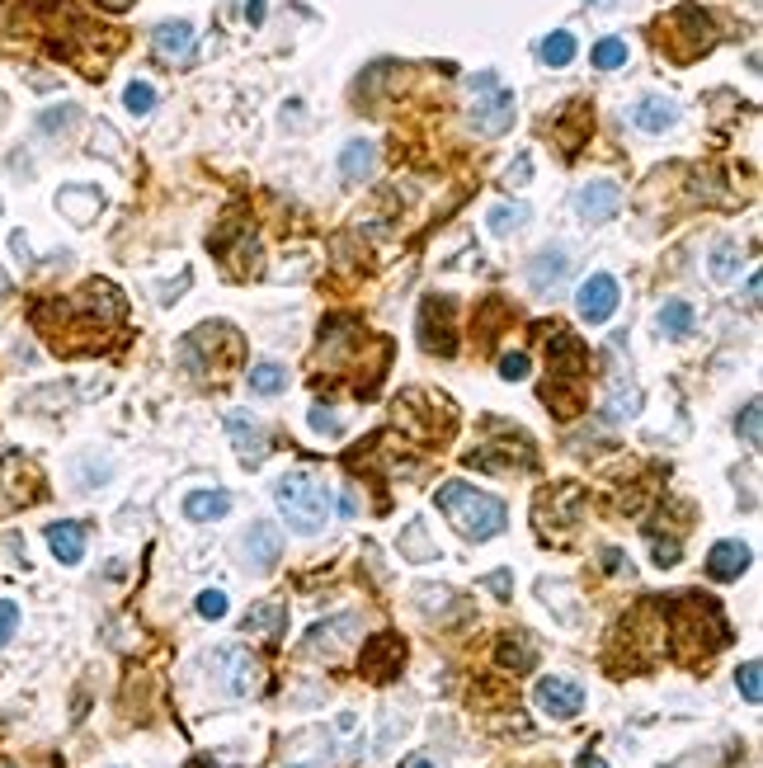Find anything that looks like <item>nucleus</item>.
<instances>
[{
  "label": "nucleus",
  "instance_id": "obj_1",
  "mask_svg": "<svg viewBox=\"0 0 763 768\" xmlns=\"http://www.w3.org/2000/svg\"><path fill=\"white\" fill-rule=\"evenodd\" d=\"M439 509L448 514V524L463 532V538H471V542L500 538L504 524H509V514H504L500 500L486 495V491H476V485H467V481L439 485Z\"/></svg>",
  "mask_w": 763,
  "mask_h": 768
},
{
  "label": "nucleus",
  "instance_id": "obj_2",
  "mask_svg": "<svg viewBox=\"0 0 763 768\" xmlns=\"http://www.w3.org/2000/svg\"><path fill=\"white\" fill-rule=\"evenodd\" d=\"M274 500H278V509H283V519H288V528L301 532V538H316V532L326 528V519H330V505H335L330 485L316 477V472H288V477L274 485Z\"/></svg>",
  "mask_w": 763,
  "mask_h": 768
},
{
  "label": "nucleus",
  "instance_id": "obj_3",
  "mask_svg": "<svg viewBox=\"0 0 763 768\" xmlns=\"http://www.w3.org/2000/svg\"><path fill=\"white\" fill-rule=\"evenodd\" d=\"M471 128L481 137H500L514 128V95L500 85L496 71L471 76Z\"/></svg>",
  "mask_w": 763,
  "mask_h": 768
},
{
  "label": "nucleus",
  "instance_id": "obj_4",
  "mask_svg": "<svg viewBox=\"0 0 763 768\" xmlns=\"http://www.w3.org/2000/svg\"><path fill=\"white\" fill-rule=\"evenodd\" d=\"M217 679L231 698H250V694H260L264 669L246 646H227V651H217Z\"/></svg>",
  "mask_w": 763,
  "mask_h": 768
},
{
  "label": "nucleus",
  "instance_id": "obj_5",
  "mask_svg": "<svg viewBox=\"0 0 763 768\" xmlns=\"http://www.w3.org/2000/svg\"><path fill=\"white\" fill-rule=\"evenodd\" d=\"M453 302L448 297H429L424 311H420V344L429 354H453L457 349V335H453Z\"/></svg>",
  "mask_w": 763,
  "mask_h": 768
},
{
  "label": "nucleus",
  "instance_id": "obj_6",
  "mask_svg": "<svg viewBox=\"0 0 763 768\" xmlns=\"http://www.w3.org/2000/svg\"><path fill=\"white\" fill-rule=\"evenodd\" d=\"M617 297H623L617 278L613 274H594V278H584V284H580L576 307H580V317L590 321V325H603L617 311Z\"/></svg>",
  "mask_w": 763,
  "mask_h": 768
},
{
  "label": "nucleus",
  "instance_id": "obj_7",
  "mask_svg": "<svg viewBox=\"0 0 763 768\" xmlns=\"http://www.w3.org/2000/svg\"><path fill=\"white\" fill-rule=\"evenodd\" d=\"M533 702H537V708H543L547 717L570 721V717H580V708H584V688H580L576 679H537Z\"/></svg>",
  "mask_w": 763,
  "mask_h": 768
},
{
  "label": "nucleus",
  "instance_id": "obj_8",
  "mask_svg": "<svg viewBox=\"0 0 763 768\" xmlns=\"http://www.w3.org/2000/svg\"><path fill=\"white\" fill-rule=\"evenodd\" d=\"M227 434H231V448L236 458H241L246 467H260L269 458V438H264V425L260 420H250L246 411H231L227 415Z\"/></svg>",
  "mask_w": 763,
  "mask_h": 768
},
{
  "label": "nucleus",
  "instance_id": "obj_9",
  "mask_svg": "<svg viewBox=\"0 0 763 768\" xmlns=\"http://www.w3.org/2000/svg\"><path fill=\"white\" fill-rule=\"evenodd\" d=\"M617 203H623V190H617L613 180H590L576 194V208H580L584 222H608V217L617 213Z\"/></svg>",
  "mask_w": 763,
  "mask_h": 768
},
{
  "label": "nucleus",
  "instance_id": "obj_10",
  "mask_svg": "<svg viewBox=\"0 0 763 768\" xmlns=\"http://www.w3.org/2000/svg\"><path fill=\"white\" fill-rule=\"evenodd\" d=\"M151 48L161 61H194V24H184V20H174V24H156V34H151Z\"/></svg>",
  "mask_w": 763,
  "mask_h": 768
},
{
  "label": "nucleus",
  "instance_id": "obj_11",
  "mask_svg": "<svg viewBox=\"0 0 763 768\" xmlns=\"http://www.w3.org/2000/svg\"><path fill=\"white\" fill-rule=\"evenodd\" d=\"M278 557H283V538H278V528L274 524H250L246 532V561L260 575H269L278 566Z\"/></svg>",
  "mask_w": 763,
  "mask_h": 768
},
{
  "label": "nucleus",
  "instance_id": "obj_12",
  "mask_svg": "<svg viewBox=\"0 0 763 768\" xmlns=\"http://www.w3.org/2000/svg\"><path fill=\"white\" fill-rule=\"evenodd\" d=\"M750 571V547L744 542H717L707 552V575L711 580H740Z\"/></svg>",
  "mask_w": 763,
  "mask_h": 768
},
{
  "label": "nucleus",
  "instance_id": "obj_13",
  "mask_svg": "<svg viewBox=\"0 0 763 768\" xmlns=\"http://www.w3.org/2000/svg\"><path fill=\"white\" fill-rule=\"evenodd\" d=\"M631 123L641 133H670L674 123H679V104H670L664 95H646L641 104L631 108Z\"/></svg>",
  "mask_w": 763,
  "mask_h": 768
},
{
  "label": "nucleus",
  "instance_id": "obj_14",
  "mask_svg": "<svg viewBox=\"0 0 763 768\" xmlns=\"http://www.w3.org/2000/svg\"><path fill=\"white\" fill-rule=\"evenodd\" d=\"M401 661H406V646H401V641H396V637H377L373 646L363 651V669H368L377 684H387Z\"/></svg>",
  "mask_w": 763,
  "mask_h": 768
},
{
  "label": "nucleus",
  "instance_id": "obj_15",
  "mask_svg": "<svg viewBox=\"0 0 763 768\" xmlns=\"http://www.w3.org/2000/svg\"><path fill=\"white\" fill-rule=\"evenodd\" d=\"M566 274H570V255H566V250H543V255H533V264H528V284L537 293L561 288Z\"/></svg>",
  "mask_w": 763,
  "mask_h": 768
},
{
  "label": "nucleus",
  "instance_id": "obj_16",
  "mask_svg": "<svg viewBox=\"0 0 763 768\" xmlns=\"http://www.w3.org/2000/svg\"><path fill=\"white\" fill-rule=\"evenodd\" d=\"M57 208L67 213L76 227H86V222H94V213L104 208V194L100 190H81V184H67V190L57 194Z\"/></svg>",
  "mask_w": 763,
  "mask_h": 768
},
{
  "label": "nucleus",
  "instance_id": "obj_17",
  "mask_svg": "<svg viewBox=\"0 0 763 768\" xmlns=\"http://www.w3.org/2000/svg\"><path fill=\"white\" fill-rule=\"evenodd\" d=\"M47 547H53L57 561L76 566V561L86 557V528L81 524H47Z\"/></svg>",
  "mask_w": 763,
  "mask_h": 768
},
{
  "label": "nucleus",
  "instance_id": "obj_18",
  "mask_svg": "<svg viewBox=\"0 0 763 768\" xmlns=\"http://www.w3.org/2000/svg\"><path fill=\"white\" fill-rule=\"evenodd\" d=\"M358 632V618H330V622H316L311 632H307V651H340L344 646V637H354Z\"/></svg>",
  "mask_w": 763,
  "mask_h": 768
},
{
  "label": "nucleus",
  "instance_id": "obj_19",
  "mask_svg": "<svg viewBox=\"0 0 763 768\" xmlns=\"http://www.w3.org/2000/svg\"><path fill=\"white\" fill-rule=\"evenodd\" d=\"M184 514L194 524H213L221 514H231V495L227 491H194V495H184Z\"/></svg>",
  "mask_w": 763,
  "mask_h": 768
},
{
  "label": "nucleus",
  "instance_id": "obj_20",
  "mask_svg": "<svg viewBox=\"0 0 763 768\" xmlns=\"http://www.w3.org/2000/svg\"><path fill=\"white\" fill-rule=\"evenodd\" d=\"M373 161H377V147L358 137V142H349V147L340 151V175H344L349 184H358V180L373 175Z\"/></svg>",
  "mask_w": 763,
  "mask_h": 768
},
{
  "label": "nucleus",
  "instance_id": "obj_21",
  "mask_svg": "<svg viewBox=\"0 0 763 768\" xmlns=\"http://www.w3.org/2000/svg\"><path fill=\"white\" fill-rule=\"evenodd\" d=\"M693 307L688 302H679V297H674V302H664L660 307V335H670V340H688L693 335Z\"/></svg>",
  "mask_w": 763,
  "mask_h": 768
},
{
  "label": "nucleus",
  "instance_id": "obj_22",
  "mask_svg": "<svg viewBox=\"0 0 763 768\" xmlns=\"http://www.w3.org/2000/svg\"><path fill=\"white\" fill-rule=\"evenodd\" d=\"M500 665H504V669H514V674L533 669V665H537L533 641H528V637H504V641H500Z\"/></svg>",
  "mask_w": 763,
  "mask_h": 768
},
{
  "label": "nucleus",
  "instance_id": "obj_23",
  "mask_svg": "<svg viewBox=\"0 0 763 768\" xmlns=\"http://www.w3.org/2000/svg\"><path fill=\"white\" fill-rule=\"evenodd\" d=\"M283 387H288V368H283V364H254L250 368V391H260V397H278Z\"/></svg>",
  "mask_w": 763,
  "mask_h": 768
},
{
  "label": "nucleus",
  "instance_id": "obj_24",
  "mask_svg": "<svg viewBox=\"0 0 763 768\" xmlns=\"http://www.w3.org/2000/svg\"><path fill=\"white\" fill-rule=\"evenodd\" d=\"M490 231H496V237H509V231H519L523 222H528V208H523V203H500V208H490Z\"/></svg>",
  "mask_w": 763,
  "mask_h": 768
},
{
  "label": "nucleus",
  "instance_id": "obj_25",
  "mask_svg": "<svg viewBox=\"0 0 763 768\" xmlns=\"http://www.w3.org/2000/svg\"><path fill=\"white\" fill-rule=\"evenodd\" d=\"M283 622H288L283 604H254L250 614H246V632H278Z\"/></svg>",
  "mask_w": 763,
  "mask_h": 768
},
{
  "label": "nucleus",
  "instance_id": "obj_26",
  "mask_svg": "<svg viewBox=\"0 0 763 768\" xmlns=\"http://www.w3.org/2000/svg\"><path fill=\"white\" fill-rule=\"evenodd\" d=\"M537 53H543L547 67H570V61H576V38H570L566 28H561V34L543 38V48H537Z\"/></svg>",
  "mask_w": 763,
  "mask_h": 768
},
{
  "label": "nucleus",
  "instance_id": "obj_27",
  "mask_svg": "<svg viewBox=\"0 0 763 768\" xmlns=\"http://www.w3.org/2000/svg\"><path fill=\"white\" fill-rule=\"evenodd\" d=\"M736 270H740V245L736 241H721L717 250H711V278H717V284H730Z\"/></svg>",
  "mask_w": 763,
  "mask_h": 768
},
{
  "label": "nucleus",
  "instance_id": "obj_28",
  "mask_svg": "<svg viewBox=\"0 0 763 768\" xmlns=\"http://www.w3.org/2000/svg\"><path fill=\"white\" fill-rule=\"evenodd\" d=\"M594 67L599 71H617V67H627V43L623 38H603V43H594Z\"/></svg>",
  "mask_w": 763,
  "mask_h": 768
},
{
  "label": "nucleus",
  "instance_id": "obj_29",
  "mask_svg": "<svg viewBox=\"0 0 763 768\" xmlns=\"http://www.w3.org/2000/svg\"><path fill=\"white\" fill-rule=\"evenodd\" d=\"M736 688L744 694V702H759V698H763V665H759V661H744V665L736 669Z\"/></svg>",
  "mask_w": 763,
  "mask_h": 768
},
{
  "label": "nucleus",
  "instance_id": "obj_30",
  "mask_svg": "<svg viewBox=\"0 0 763 768\" xmlns=\"http://www.w3.org/2000/svg\"><path fill=\"white\" fill-rule=\"evenodd\" d=\"M71 123H81V108H76V104H61V108H47V114L38 118V128H43L47 137H57V133H67Z\"/></svg>",
  "mask_w": 763,
  "mask_h": 768
},
{
  "label": "nucleus",
  "instance_id": "obj_31",
  "mask_svg": "<svg viewBox=\"0 0 763 768\" xmlns=\"http://www.w3.org/2000/svg\"><path fill=\"white\" fill-rule=\"evenodd\" d=\"M123 104H127V114H151V108H156V90L147 85V81H133V85H127L123 90Z\"/></svg>",
  "mask_w": 763,
  "mask_h": 768
},
{
  "label": "nucleus",
  "instance_id": "obj_32",
  "mask_svg": "<svg viewBox=\"0 0 763 768\" xmlns=\"http://www.w3.org/2000/svg\"><path fill=\"white\" fill-rule=\"evenodd\" d=\"M740 438H744V444H750V448H759L763 444V405L759 401H750V405H744V415H740Z\"/></svg>",
  "mask_w": 763,
  "mask_h": 768
},
{
  "label": "nucleus",
  "instance_id": "obj_33",
  "mask_svg": "<svg viewBox=\"0 0 763 768\" xmlns=\"http://www.w3.org/2000/svg\"><path fill=\"white\" fill-rule=\"evenodd\" d=\"M198 614L203 618H227V594H221V589H203L198 594Z\"/></svg>",
  "mask_w": 763,
  "mask_h": 768
},
{
  "label": "nucleus",
  "instance_id": "obj_34",
  "mask_svg": "<svg viewBox=\"0 0 763 768\" xmlns=\"http://www.w3.org/2000/svg\"><path fill=\"white\" fill-rule=\"evenodd\" d=\"M500 378L504 382H523V378H528V358H523V354H504L500 358Z\"/></svg>",
  "mask_w": 763,
  "mask_h": 768
},
{
  "label": "nucleus",
  "instance_id": "obj_35",
  "mask_svg": "<svg viewBox=\"0 0 763 768\" xmlns=\"http://www.w3.org/2000/svg\"><path fill=\"white\" fill-rule=\"evenodd\" d=\"M311 429H316V434H340L344 425H340L335 411H326V405H311Z\"/></svg>",
  "mask_w": 763,
  "mask_h": 768
},
{
  "label": "nucleus",
  "instance_id": "obj_36",
  "mask_svg": "<svg viewBox=\"0 0 763 768\" xmlns=\"http://www.w3.org/2000/svg\"><path fill=\"white\" fill-rule=\"evenodd\" d=\"M14 627H20V608H14V604L5 599V604H0V646H10Z\"/></svg>",
  "mask_w": 763,
  "mask_h": 768
},
{
  "label": "nucleus",
  "instance_id": "obj_37",
  "mask_svg": "<svg viewBox=\"0 0 763 768\" xmlns=\"http://www.w3.org/2000/svg\"><path fill=\"white\" fill-rule=\"evenodd\" d=\"M486 585L496 589V594H509V585H514V580H509V571H496V575H486Z\"/></svg>",
  "mask_w": 763,
  "mask_h": 768
},
{
  "label": "nucleus",
  "instance_id": "obj_38",
  "mask_svg": "<svg viewBox=\"0 0 763 768\" xmlns=\"http://www.w3.org/2000/svg\"><path fill=\"white\" fill-rule=\"evenodd\" d=\"M509 180H528V156H519V161H514V170H509Z\"/></svg>",
  "mask_w": 763,
  "mask_h": 768
},
{
  "label": "nucleus",
  "instance_id": "obj_39",
  "mask_svg": "<svg viewBox=\"0 0 763 768\" xmlns=\"http://www.w3.org/2000/svg\"><path fill=\"white\" fill-rule=\"evenodd\" d=\"M340 514H358V495H354V491L340 495Z\"/></svg>",
  "mask_w": 763,
  "mask_h": 768
},
{
  "label": "nucleus",
  "instance_id": "obj_40",
  "mask_svg": "<svg viewBox=\"0 0 763 768\" xmlns=\"http://www.w3.org/2000/svg\"><path fill=\"white\" fill-rule=\"evenodd\" d=\"M576 768H608V764H603L599 755H580V764H576Z\"/></svg>",
  "mask_w": 763,
  "mask_h": 768
},
{
  "label": "nucleus",
  "instance_id": "obj_41",
  "mask_svg": "<svg viewBox=\"0 0 763 768\" xmlns=\"http://www.w3.org/2000/svg\"><path fill=\"white\" fill-rule=\"evenodd\" d=\"M264 20V0H250V24H260Z\"/></svg>",
  "mask_w": 763,
  "mask_h": 768
},
{
  "label": "nucleus",
  "instance_id": "obj_42",
  "mask_svg": "<svg viewBox=\"0 0 763 768\" xmlns=\"http://www.w3.org/2000/svg\"><path fill=\"white\" fill-rule=\"evenodd\" d=\"M100 5H104V10H127L133 0H100Z\"/></svg>",
  "mask_w": 763,
  "mask_h": 768
},
{
  "label": "nucleus",
  "instance_id": "obj_43",
  "mask_svg": "<svg viewBox=\"0 0 763 768\" xmlns=\"http://www.w3.org/2000/svg\"><path fill=\"white\" fill-rule=\"evenodd\" d=\"M410 768H434V764H429V759H415V764H410Z\"/></svg>",
  "mask_w": 763,
  "mask_h": 768
},
{
  "label": "nucleus",
  "instance_id": "obj_44",
  "mask_svg": "<svg viewBox=\"0 0 763 768\" xmlns=\"http://www.w3.org/2000/svg\"><path fill=\"white\" fill-rule=\"evenodd\" d=\"M288 768H316V764H288Z\"/></svg>",
  "mask_w": 763,
  "mask_h": 768
}]
</instances>
